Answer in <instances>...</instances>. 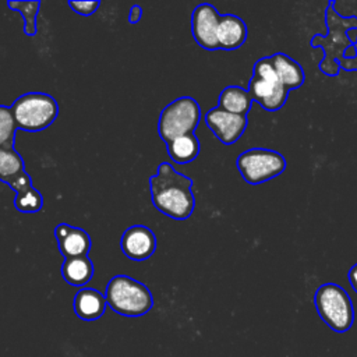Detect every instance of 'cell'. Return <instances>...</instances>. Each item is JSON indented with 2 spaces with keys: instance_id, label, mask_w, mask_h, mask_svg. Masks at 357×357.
Listing matches in <instances>:
<instances>
[{
  "instance_id": "6da1fadb",
  "label": "cell",
  "mask_w": 357,
  "mask_h": 357,
  "mask_svg": "<svg viewBox=\"0 0 357 357\" xmlns=\"http://www.w3.org/2000/svg\"><path fill=\"white\" fill-rule=\"evenodd\" d=\"M191 187L192 180L178 173L169 162H162L156 174L149 177L153 206L163 215L177 220L190 218L194 211L195 198Z\"/></svg>"
},
{
  "instance_id": "7a4b0ae2",
  "label": "cell",
  "mask_w": 357,
  "mask_h": 357,
  "mask_svg": "<svg viewBox=\"0 0 357 357\" xmlns=\"http://www.w3.org/2000/svg\"><path fill=\"white\" fill-rule=\"evenodd\" d=\"M326 24L329 33L326 36L315 35L311 39L312 47H321L325 50V59L319 64V70L329 75L336 77L340 71L339 64L336 63V59L339 56H343L344 50L351 46L347 31L349 29H357V17H347L343 18L335 11V1H329L325 13Z\"/></svg>"
},
{
  "instance_id": "3957f363",
  "label": "cell",
  "mask_w": 357,
  "mask_h": 357,
  "mask_svg": "<svg viewBox=\"0 0 357 357\" xmlns=\"http://www.w3.org/2000/svg\"><path fill=\"white\" fill-rule=\"evenodd\" d=\"M105 297L107 305L124 317H141L153 307L151 290L126 275H116L109 280Z\"/></svg>"
},
{
  "instance_id": "277c9868",
  "label": "cell",
  "mask_w": 357,
  "mask_h": 357,
  "mask_svg": "<svg viewBox=\"0 0 357 357\" xmlns=\"http://www.w3.org/2000/svg\"><path fill=\"white\" fill-rule=\"evenodd\" d=\"M315 310L328 325L336 333L347 332L354 322V308L349 293L336 283L321 284L314 294Z\"/></svg>"
},
{
  "instance_id": "5b68a950",
  "label": "cell",
  "mask_w": 357,
  "mask_h": 357,
  "mask_svg": "<svg viewBox=\"0 0 357 357\" xmlns=\"http://www.w3.org/2000/svg\"><path fill=\"white\" fill-rule=\"evenodd\" d=\"M17 128L36 132L47 128L59 114L56 99L43 92H28L18 96L10 106Z\"/></svg>"
},
{
  "instance_id": "8992f818",
  "label": "cell",
  "mask_w": 357,
  "mask_h": 357,
  "mask_svg": "<svg viewBox=\"0 0 357 357\" xmlns=\"http://www.w3.org/2000/svg\"><path fill=\"white\" fill-rule=\"evenodd\" d=\"M254 102L268 112L282 109L287 100L290 91L279 79L271 56L262 57L254 63L252 77L247 89Z\"/></svg>"
},
{
  "instance_id": "52a82bcc",
  "label": "cell",
  "mask_w": 357,
  "mask_h": 357,
  "mask_svg": "<svg viewBox=\"0 0 357 357\" xmlns=\"http://www.w3.org/2000/svg\"><path fill=\"white\" fill-rule=\"evenodd\" d=\"M201 120V107L191 96H180L169 103L159 114L158 134L166 142L185 135L194 134Z\"/></svg>"
},
{
  "instance_id": "ba28073f",
  "label": "cell",
  "mask_w": 357,
  "mask_h": 357,
  "mask_svg": "<svg viewBox=\"0 0 357 357\" xmlns=\"http://www.w3.org/2000/svg\"><path fill=\"white\" fill-rule=\"evenodd\" d=\"M236 166L244 181L257 185L282 174L286 169V159L273 149L251 148L237 156Z\"/></svg>"
},
{
  "instance_id": "9c48e42d",
  "label": "cell",
  "mask_w": 357,
  "mask_h": 357,
  "mask_svg": "<svg viewBox=\"0 0 357 357\" xmlns=\"http://www.w3.org/2000/svg\"><path fill=\"white\" fill-rule=\"evenodd\" d=\"M205 123L222 144L231 145L244 134L248 119L247 116L234 114L215 106L206 112Z\"/></svg>"
},
{
  "instance_id": "30bf717a",
  "label": "cell",
  "mask_w": 357,
  "mask_h": 357,
  "mask_svg": "<svg viewBox=\"0 0 357 357\" xmlns=\"http://www.w3.org/2000/svg\"><path fill=\"white\" fill-rule=\"evenodd\" d=\"M220 14L209 4H198L191 15V33L195 42L206 50H218V25Z\"/></svg>"
},
{
  "instance_id": "8fae6325",
  "label": "cell",
  "mask_w": 357,
  "mask_h": 357,
  "mask_svg": "<svg viewBox=\"0 0 357 357\" xmlns=\"http://www.w3.org/2000/svg\"><path fill=\"white\" fill-rule=\"evenodd\" d=\"M120 247L127 258L132 261H145L156 250V237L149 227L134 225L124 230Z\"/></svg>"
},
{
  "instance_id": "7c38bea8",
  "label": "cell",
  "mask_w": 357,
  "mask_h": 357,
  "mask_svg": "<svg viewBox=\"0 0 357 357\" xmlns=\"http://www.w3.org/2000/svg\"><path fill=\"white\" fill-rule=\"evenodd\" d=\"M0 180L17 192L32 185L31 176L25 172L22 156L15 148H0Z\"/></svg>"
},
{
  "instance_id": "4fadbf2b",
  "label": "cell",
  "mask_w": 357,
  "mask_h": 357,
  "mask_svg": "<svg viewBox=\"0 0 357 357\" xmlns=\"http://www.w3.org/2000/svg\"><path fill=\"white\" fill-rule=\"evenodd\" d=\"M54 237L59 251L64 258L85 257L91 250V237L81 227L60 223L54 229Z\"/></svg>"
},
{
  "instance_id": "5bb4252c",
  "label": "cell",
  "mask_w": 357,
  "mask_h": 357,
  "mask_svg": "<svg viewBox=\"0 0 357 357\" xmlns=\"http://www.w3.org/2000/svg\"><path fill=\"white\" fill-rule=\"evenodd\" d=\"M218 45L223 50H234L244 45L247 39L245 22L234 14L220 15L218 25Z\"/></svg>"
},
{
  "instance_id": "9a60e30c",
  "label": "cell",
  "mask_w": 357,
  "mask_h": 357,
  "mask_svg": "<svg viewBox=\"0 0 357 357\" xmlns=\"http://www.w3.org/2000/svg\"><path fill=\"white\" fill-rule=\"evenodd\" d=\"M106 297L99 290L82 287L74 297V312L82 321L99 319L106 308Z\"/></svg>"
},
{
  "instance_id": "2e32d148",
  "label": "cell",
  "mask_w": 357,
  "mask_h": 357,
  "mask_svg": "<svg viewBox=\"0 0 357 357\" xmlns=\"http://www.w3.org/2000/svg\"><path fill=\"white\" fill-rule=\"evenodd\" d=\"M271 60L279 79L289 91L297 89L304 84L305 73L294 59H291L286 53L276 52L271 56Z\"/></svg>"
},
{
  "instance_id": "e0dca14e",
  "label": "cell",
  "mask_w": 357,
  "mask_h": 357,
  "mask_svg": "<svg viewBox=\"0 0 357 357\" xmlns=\"http://www.w3.org/2000/svg\"><path fill=\"white\" fill-rule=\"evenodd\" d=\"M63 279L71 286H85L93 276V264L85 257L64 258L60 268Z\"/></svg>"
},
{
  "instance_id": "ac0fdd59",
  "label": "cell",
  "mask_w": 357,
  "mask_h": 357,
  "mask_svg": "<svg viewBox=\"0 0 357 357\" xmlns=\"http://www.w3.org/2000/svg\"><path fill=\"white\" fill-rule=\"evenodd\" d=\"M252 102L254 100L247 89L240 85H229L219 93L218 106L226 112L247 116Z\"/></svg>"
},
{
  "instance_id": "d6986e66",
  "label": "cell",
  "mask_w": 357,
  "mask_h": 357,
  "mask_svg": "<svg viewBox=\"0 0 357 357\" xmlns=\"http://www.w3.org/2000/svg\"><path fill=\"white\" fill-rule=\"evenodd\" d=\"M166 149L169 158L174 163L184 165L192 162L198 156L201 145L195 134H185L166 144Z\"/></svg>"
},
{
  "instance_id": "ffe728a7",
  "label": "cell",
  "mask_w": 357,
  "mask_h": 357,
  "mask_svg": "<svg viewBox=\"0 0 357 357\" xmlns=\"http://www.w3.org/2000/svg\"><path fill=\"white\" fill-rule=\"evenodd\" d=\"M13 202L21 213H36L43 208V197L33 185L17 191Z\"/></svg>"
},
{
  "instance_id": "44dd1931",
  "label": "cell",
  "mask_w": 357,
  "mask_h": 357,
  "mask_svg": "<svg viewBox=\"0 0 357 357\" xmlns=\"http://www.w3.org/2000/svg\"><path fill=\"white\" fill-rule=\"evenodd\" d=\"M7 6L18 11L24 18V33L33 36L36 33V15L40 8V1H7Z\"/></svg>"
},
{
  "instance_id": "7402d4cb",
  "label": "cell",
  "mask_w": 357,
  "mask_h": 357,
  "mask_svg": "<svg viewBox=\"0 0 357 357\" xmlns=\"http://www.w3.org/2000/svg\"><path fill=\"white\" fill-rule=\"evenodd\" d=\"M17 124L10 106L0 105V148H14Z\"/></svg>"
},
{
  "instance_id": "603a6c76",
  "label": "cell",
  "mask_w": 357,
  "mask_h": 357,
  "mask_svg": "<svg viewBox=\"0 0 357 357\" xmlns=\"http://www.w3.org/2000/svg\"><path fill=\"white\" fill-rule=\"evenodd\" d=\"M347 38H349L350 43L354 46L356 56L351 57V59H344V57L339 56L336 59V63L339 64L340 68H343L346 71H357V29H349L347 31Z\"/></svg>"
},
{
  "instance_id": "cb8c5ba5",
  "label": "cell",
  "mask_w": 357,
  "mask_h": 357,
  "mask_svg": "<svg viewBox=\"0 0 357 357\" xmlns=\"http://www.w3.org/2000/svg\"><path fill=\"white\" fill-rule=\"evenodd\" d=\"M68 6L79 15L88 17L91 14H93L98 7L100 6L99 0H93V1H68Z\"/></svg>"
},
{
  "instance_id": "d4e9b609",
  "label": "cell",
  "mask_w": 357,
  "mask_h": 357,
  "mask_svg": "<svg viewBox=\"0 0 357 357\" xmlns=\"http://www.w3.org/2000/svg\"><path fill=\"white\" fill-rule=\"evenodd\" d=\"M142 17V7L138 6V4H134L130 10V15H128V20L131 24H137Z\"/></svg>"
},
{
  "instance_id": "484cf974",
  "label": "cell",
  "mask_w": 357,
  "mask_h": 357,
  "mask_svg": "<svg viewBox=\"0 0 357 357\" xmlns=\"http://www.w3.org/2000/svg\"><path fill=\"white\" fill-rule=\"evenodd\" d=\"M347 278H349V282H350L351 289L357 293V264H354V265L350 268Z\"/></svg>"
}]
</instances>
